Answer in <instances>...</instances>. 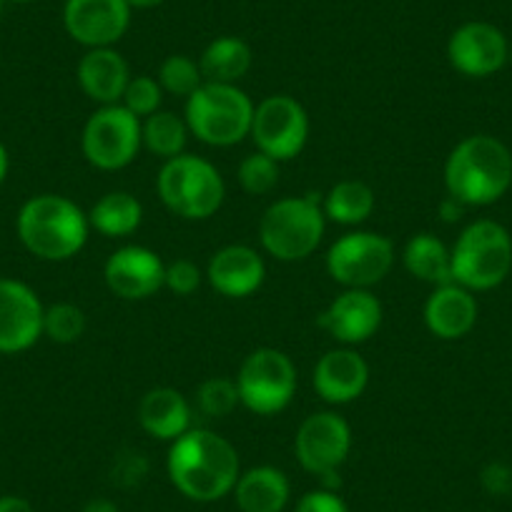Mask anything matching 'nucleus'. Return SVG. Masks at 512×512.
Masks as SVG:
<instances>
[{
	"mask_svg": "<svg viewBox=\"0 0 512 512\" xmlns=\"http://www.w3.org/2000/svg\"><path fill=\"white\" fill-rule=\"evenodd\" d=\"M169 480L194 502H216L234 492L241 475L239 452L226 437L204 427H191L176 437L166 457Z\"/></svg>",
	"mask_w": 512,
	"mask_h": 512,
	"instance_id": "f257e3e1",
	"label": "nucleus"
},
{
	"mask_svg": "<svg viewBox=\"0 0 512 512\" xmlns=\"http://www.w3.org/2000/svg\"><path fill=\"white\" fill-rule=\"evenodd\" d=\"M445 186L462 206L495 204L512 186L510 149L495 136H467L447 156Z\"/></svg>",
	"mask_w": 512,
	"mask_h": 512,
	"instance_id": "f03ea898",
	"label": "nucleus"
},
{
	"mask_svg": "<svg viewBox=\"0 0 512 512\" xmlns=\"http://www.w3.org/2000/svg\"><path fill=\"white\" fill-rule=\"evenodd\" d=\"M18 236L23 246L43 262H66L86 246L88 214L61 194H38L18 211Z\"/></svg>",
	"mask_w": 512,
	"mask_h": 512,
	"instance_id": "7ed1b4c3",
	"label": "nucleus"
},
{
	"mask_svg": "<svg viewBox=\"0 0 512 512\" xmlns=\"http://www.w3.org/2000/svg\"><path fill=\"white\" fill-rule=\"evenodd\" d=\"M184 118L191 136L201 144L226 149L251 134L254 103L239 86L204 81V86L186 98Z\"/></svg>",
	"mask_w": 512,
	"mask_h": 512,
	"instance_id": "20e7f679",
	"label": "nucleus"
},
{
	"mask_svg": "<svg viewBox=\"0 0 512 512\" xmlns=\"http://www.w3.org/2000/svg\"><path fill=\"white\" fill-rule=\"evenodd\" d=\"M327 216L317 194L277 199L259 221V241L279 262H302L322 244Z\"/></svg>",
	"mask_w": 512,
	"mask_h": 512,
	"instance_id": "39448f33",
	"label": "nucleus"
},
{
	"mask_svg": "<svg viewBox=\"0 0 512 512\" xmlns=\"http://www.w3.org/2000/svg\"><path fill=\"white\" fill-rule=\"evenodd\" d=\"M452 282L470 292L500 287L512 269V236L492 219L472 221L452 246Z\"/></svg>",
	"mask_w": 512,
	"mask_h": 512,
	"instance_id": "423d86ee",
	"label": "nucleus"
},
{
	"mask_svg": "<svg viewBox=\"0 0 512 512\" xmlns=\"http://www.w3.org/2000/svg\"><path fill=\"white\" fill-rule=\"evenodd\" d=\"M156 191L171 214L189 221L211 219L226 196L224 176L211 161L181 154L164 161L156 176Z\"/></svg>",
	"mask_w": 512,
	"mask_h": 512,
	"instance_id": "0eeeda50",
	"label": "nucleus"
},
{
	"mask_svg": "<svg viewBox=\"0 0 512 512\" xmlns=\"http://www.w3.org/2000/svg\"><path fill=\"white\" fill-rule=\"evenodd\" d=\"M241 405L254 415H277L297 395V367L282 349L259 347L241 362L236 374Z\"/></svg>",
	"mask_w": 512,
	"mask_h": 512,
	"instance_id": "6e6552de",
	"label": "nucleus"
},
{
	"mask_svg": "<svg viewBox=\"0 0 512 512\" xmlns=\"http://www.w3.org/2000/svg\"><path fill=\"white\" fill-rule=\"evenodd\" d=\"M81 149L88 164L96 166V169H126L128 164H134L139 151L144 149L141 118L126 111L121 103L101 106L83 126Z\"/></svg>",
	"mask_w": 512,
	"mask_h": 512,
	"instance_id": "1a4fd4ad",
	"label": "nucleus"
},
{
	"mask_svg": "<svg viewBox=\"0 0 512 512\" xmlns=\"http://www.w3.org/2000/svg\"><path fill=\"white\" fill-rule=\"evenodd\" d=\"M395 267V244L384 234L352 231L327 251L329 277L344 289H372Z\"/></svg>",
	"mask_w": 512,
	"mask_h": 512,
	"instance_id": "9d476101",
	"label": "nucleus"
},
{
	"mask_svg": "<svg viewBox=\"0 0 512 512\" xmlns=\"http://www.w3.org/2000/svg\"><path fill=\"white\" fill-rule=\"evenodd\" d=\"M251 141L256 151L272 156L274 161H289L302 154L309 139V116L297 98L274 93L254 106Z\"/></svg>",
	"mask_w": 512,
	"mask_h": 512,
	"instance_id": "9b49d317",
	"label": "nucleus"
},
{
	"mask_svg": "<svg viewBox=\"0 0 512 512\" xmlns=\"http://www.w3.org/2000/svg\"><path fill=\"white\" fill-rule=\"evenodd\" d=\"M352 450V430L337 412H314L299 425L294 437V455L312 475L324 477L339 472Z\"/></svg>",
	"mask_w": 512,
	"mask_h": 512,
	"instance_id": "f8f14e48",
	"label": "nucleus"
},
{
	"mask_svg": "<svg viewBox=\"0 0 512 512\" xmlns=\"http://www.w3.org/2000/svg\"><path fill=\"white\" fill-rule=\"evenodd\" d=\"M66 33L83 48H113L131 26V6L126 0H66Z\"/></svg>",
	"mask_w": 512,
	"mask_h": 512,
	"instance_id": "ddd939ff",
	"label": "nucleus"
},
{
	"mask_svg": "<svg viewBox=\"0 0 512 512\" xmlns=\"http://www.w3.org/2000/svg\"><path fill=\"white\" fill-rule=\"evenodd\" d=\"M447 58L462 76L487 78L507 63L510 43H507L505 33L492 23L470 21L450 36Z\"/></svg>",
	"mask_w": 512,
	"mask_h": 512,
	"instance_id": "4468645a",
	"label": "nucleus"
},
{
	"mask_svg": "<svg viewBox=\"0 0 512 512\" xmlns=\"http://www.w3.org/2000/svg\"><path fill=\"white\" fill-rule=\"evenodd\" d=\"M41 299L18 279H0V352L18 354L43 337Z\"/></svg>",
	"mask_w": 512,
	"mask_h": 512,
	"instance_id": "2eb2a0df",
	"label": "nucleus"
},
{
	"mask_svg": "<svg viewBox=\"0 0 512 512\" xmlns=\"http://www.w3.org/2000/svg\"><path fill=\"white\" fill-rule=\"evenodd\" d=\"M166 264L146 246H121L103 267L106 287L126 302H141L164 289Z\"/></svg>",
	"mask_w": 512,
	"mask_h": 512,
	"instance_id": "dca6fc26",
	"label": "nucleus"
},
{
	"mask_svg": "<svg viewBox=\"0 0 512 512\" xmlns=\"http://www.w3.org/2000/svg\"><path fill=\"white\" fill-rule=\"evenodd\" d=\"M319 327L344 347L367 342L382 327V304L369 289H344L322 314Z\"/></svg>",
	"mask_w": 512,
	"mask_h": 512,
	"instance_id": "f3484780",
	"label": "nucleus"
},
{
	"mask_svg": "<svg viewBox=\"0 0 512 512\" xmlns=\"http://www.w3.org/2000/svg\"><path fill=\"white\" fill-rule=\"evenodd\" d=\"M312 384L317 395L329 405H349L367 390L369 364L352 347L329 349L314 367Z\"/></svg>",
	"mask_w": 512,
	"mask_h": 512,
	"instance_id": "a211bd4d",
	"label": "nucleus"
},
{
	"mask_svg": "<svg viewBox=\"0 0 512 512\" xmlns=\"http://www.w3.org/2000/svg\"><path fill=\"white\" fill-rule=\"evenodd\" d=\"M267 264L262 254L246 244H229L216 251L206 267L211 287L229 299H244L264 284Z\"/></svg>",
	"mask_w": 512,
	"mask_h": 512,
	"instance_id": "6ab92c4d",
	"label": "nucleus"
},
{
	"mask_svg": "<svg viewBox=\"0 0 512 512\" xmlns=\"http://www.w3.org/2000/svg\"><path fill=\"white\" fill-rule=\"evenodd\" d=\"M76 78L81 91L98 106L121 103L123 91L131 81L128 63L116 48H88L78 61Z\"/></svg>",
	"mask_w": 512,
	"mask_h": 512,
	"instance_id": "aec40b11",
	"label": "nucleus"
},
{
	"mask_svg": "<svg viewBox=\"0 0 512 512\" xmlns=\"http://www.w3.org/2000/svg\"><path fill=\"white\" fill-rule=\"evenodd\" d=\"M477 299L472 297L470 289L450 282L435 287L425 304V324L437 339H462L472 332L477 324Z\"/></svg>",
	"mask_w": 512,
	"mask_h": 512,
	"instance_id": "412c9836",
	"label": "nucleus"
},
{
	"mask_svg": "<svg viewBox=\"0 0 512 512\" xmlns=\"http://www.w3.org/2000/svg\"><path fill=\"white\" fill-rule=\"evenodd\" d=\"M139 425L146 435L161 442H174L191 430V405L179 390L156 387L139 402Z\"/></svg>",
	"mask_w": 512,
	"mask_h": 512,
	"instance_id": "4be33fe9",
	"label": "nucleus"
},
{
	"mask_svg": "<svg viewBox=\"0 0 512 512\" xmlns=\"http://www.w3.org/2000/svg\"><path fill=\"white\" fill-rule=\"evenodd\" d=\"M289 497V477L272 465L241 472L234 487V500L241 512H282L289 505Z\"/></svg>",
	"mask_w": 512,
	"mask_h": 512,
	"instance_id": "5701e85b",
	"label": "nucleus"
},
{
	"mask_svg": "<svg viewBox=\"0 0 512 512\" xmlns=\"http://www.w3.org/2000/svg\"><path fill=\"white\" fill-rule=\"evenodd\" d=\"M251 63H254V53L249 43L236 36L214 38L199 58L204 81L229 83V86H236L251 71Z\"/></svg>",
	"mask_w": 512,
	"mask_h": 512,
	"instance_id": "b1692460",
	"label": "nucleus"
},
{
	"mask_svg": "<svg viewBox=\"0 0 512 512\" xmlns=\"http://www.w3.org/2000/svg\"><path fill=\"white\" fill-rule=\"evenodd\" d=\"M402 264L420 282L442 287L452 282V251L430 231L415 234L405 244Z\"/></svg>",
	"mask_w": 512,
	"mask_h": 512,
	"instance_id": "393cba45",
	"label": "nucleus"
},
{
	"mask_svg": "<svg viewBox=\"0 0 512 512\" xmlns=\"http://www.w3.org/2000/svg\"><path fill=\"white\" fill-rule=\"evenodd\" d=\"M88 221L98 234L108 236V239H121L139 229L144 221V206L128 191H108L93 204Z\"/></svg>",
	"mask_w": 512,
	"mask_h": 512,
	"instance_id": "a878e982",
	"label": "nucleus"
},
{
	"mask_svg": "<svg viewBox=\"0 0 512 512\" xmlns=\"http://www.w3.org/2000/svg\"><path fill=\"white\" fill-rule=\"evenodd\" d=\"M377 199L372 186L359 179H344L324 194L322 209L327 221L342 226H359L372 216Z\"/></svg>",
	"mask_w": 512,
	"mask_h": 512,
	"instance_id": "bb28decb",
	"label": "nucleus"
},
{
	"mask_svg": "<svg viewBox=\"0 0 512 512\" xmlns=\"http://www.w3.org/2000/svg\"><path fill=\"white\" fill-rule=\"evenodd\" d=\"M189 136L191 131L186 126V118L176 116L171 111H156L141 121V141H144V149H149L151 154L164 161L184 154Z\"/></svg>",
	"mask_w": 512,
	"mask_h": 512,
	"instance_id": "cd10ccee",
	"label": "nucleus"
},
{
	"mask_svg": "<svg viewBox=\"0 0 512 512\" xmlns=\"http://www.w3.org/2000/svg\"><path fill=\"white\" fill-rule=\"evenodd\" d=\"M241 405L236 379L209 377L196 390V410L209 420H224Z\"/></svg>",
	"mask_w": 512,
	"mask_h": 512,
	"instance_id": "c85d7f7f",
	"label": "nucleus"
},
{
	"mask_svg": "<svg viewBox=\"0 0 512 512\" xmlns=\"http://www.w3.org/2000/svg\"><path fill=\"white\" fill-rule=\"evenodd\" d=\"M156 81L161 83L164 93H171L176 98H189L196 88L204 86V73H201L199 61L174 53L161 63Z\"/></svg>",
	"mask_w": 512,
	"mask_h": 512,
	"instance_id": "c756f323",
	"label": "nucleus"
},
{
	"mask_svg": "<svg viewBox=\"0 0 512 512\" xmlns=\"http://www.w3.org/2000/svg\"><path fill=\"white\" fill-rule=\"evenodd\" d=\"M86 332V314L71 302H58L43 314V334L56 344H76Z\"/></svg>",
	"mask_w": 512,
	"mask_h": 512,
	"instance_id": "7c9ffc66",
	"label": "nucleus"
},
{
	"mask_svg": "<svg viewBox=\"0 0 512 512\" xmlns=\"http://www.w3.org/2000/svg\"><path fill=\"white\" fill-rule=\"evenodd\" d=\"M236 179H239L241 189H244L246 194L251 196L272 194L279 184V161H274L272 156L262 154V151H254V154H249L239 164Z\"/></svg>",
	"mask_w": 512,
	"mask_h": 512,
	"instance_id": "2f4dec72",
	"label": "nucleus"
},
{
	"mask_svg": "<svg viewBox=\"0 0 512 512\" xmlns=\"http://www.w3.org/2000/svg\"><path fill=\"white\" fill-rule=\"evenodd\" d=\"M161 101H164V88H161V83L156 78L131 76L126 91H123L121 106L144 121L151 113L161 111Z\"/></svg>",
	"mask_w": 512,
	"mask_h": 512,
	"instance_id": "473e14b6",
	"label": "nucleus"
},
{
	"mask_svg": "<svg viewBox=\"0 0 512 512\" xmlns=\"http://www.w3.org/2000/svg\"><path fill=\"white\" fill-rule=\"evenodd\" d=\"M204 282V274H201L199 264H194L191 259H176V262L166 264V277L164 287L169 292L179 294V297H189Z\"/></svg>",
	"mask_w": 512,
	"mask_h": 512,
	"instance_id": "72a5a7b5",
	"label": "nucleus"
},
{
	"mask_svg": "<svg viewBox=\"0 0 512 512\" xmlns=\"http://www.w3.org/2000/svg\"><path fill=\"white\" fill-rule=\"evenodd\" d=\"M149 472V462L141 452H126V455L116 457V465H113V482H118L121 487H134Z\"/></svg>",
	"mask_w": 512,
	"mask_h": 512,
	"instance_id": "f704fd0d",
	"label": "nucleus"
},
{
	"mask_svg": "<svg viewBox=\"0 0 512 512\" xmlns=\"http://www.w3.org/2000/svg\"><path fill=\"white\" fill-rule=\"evenodd\" d=\"M294 512H349V507L337 495V490H324V487H319V490L302 495V500L297 502V510Z\"/></svg>",
	"mask_w": 512,
	"mask_h": 512,
	"instance_id": "c9c22d12",
	"label": "nucleus"
},
{
	"mask_svg": "<svg viewBox=\"0 0 512 512\" xmlns=\"http://www.w3.org/2000/svg\"><path fill=\"white\" fill-rule=\"evenodd\" d=\"M482 487H485L490 495H505L512 490V470L502 462H492L482 470Z\"/></svg>",
	"mask_w": 512,
	"mask_h": 512,
	"instance_id": "e433bc0d",
	"label": "nucleus"
},
{
	"mask_svg": "<svg viewBox=\"0 0 512 512\" xmlns=\"http://www.w3.org/2000/svg\"><path fill=\"white\" fill-rule=\"evenodd\" d=\"M0 512H33V505L26 497L3 495L0 497Z\"/></svg>",
	"mask_w": 512,
	"mask_h": 512,
	"instance_id": "4c0bfd02",
	"label": "nucleus"
},
{
	"mask_svg": "<svg viewBox=\"0 0 512 512\" xmlns=\"http://www.w3.org/2000/svg\"><path fill=\"white\" fill-rule=\"evenodd\" d=\"M83 512H118V505L108 497H93V500L86 502Z\"/></svg>",
	"mask_w": 512,
	"mask_h": 512,
	"instance_id": "58836bf2",
	"label": "nucleus"
},
{
	"mask_svg": "<svg viewBox=\"0 0 512 512\" xmlns=\"http://www.w3.org/2000/svg\"><path fill=\"white\" fill-rule=\"evenodd\" d=\"M462 209H465V206H462L460 201H455V199H452V196H447V199H445V204H442V214H445V219H447V221H455V219H460Z\"/></svg>",
	"mask_w": 512,
	"mask_h": 512,
	"instance_id": "ea45409f",
	"label": "nucleus"
},
{
	"mask_svg": "<svg viewBox=\"0 0 512 512\" xmlns=\"http://www.w3.org/2000/svg\"><path fill=\"white\" fill-rule=\"evenodd\" d=\"M131 11H151V8H159L164 0H126Z\"/></svg>",
	"mask_w": 512,
	"mask_h": 512,
	"instance_id": "a19ab883",
	"label": "nucleus"
},
{
	"mask_svg": "<svg viewBox=\"0 0 512 512\" xmlns=\"http://www.w3.org/2000/svg\"><path fill=\"white\" fill-rule=\"evenodd\" d=\"M8 166H11V161H8V151H6V146L0 144V184L6 181Z\"/></svg>",
	"mask_w": 512,
	"mask_h": 512,
	"instance_id": "79ce46f5",
	"label": "nucleus"
},
{
	"mask_svg": "<svg viewBox=\"0 0 512 512\" xmlns=\"http://www.w3.org/2000/svg\"><path fill=\"white\" fill-rule=\"evenodd\" d=\"M3 6H6V0H0V13H3Z\"/></svg>",
	"mask_w": 512,
	"mask_h": 512,
	"instance_id": "37998d69",
	"label": "nucleus"
},
{
	"mask_svg": "<svg viewBox=\"0 0 512 512\" xmlns=\"http://www.w3.org/2000/svg\"><path fill=\"white\" fill-rule=\"evenodd\" d=\"M13 3H28V0H13Z\"/></svg>",
	"mask_w": 512,
	"mask_h": 512,
	"instance_id": "c03bdc74",
	"label": "nucleus"
},
{
	"mask_svg": "<svg viewBox=\"0 0 512 512\" xmlns=\"http://www.w3.org/2000/svg\"><path fill=\"white\" fill-rule=\"evenodd\" d=\"M510 61H512V43H510Z\"/></svg>",
	"mask_w": 512,
	"mask_h": 512,
	"instance_id": "a18cd8bd",
	"label": "nucleus"
}]
</instances>
